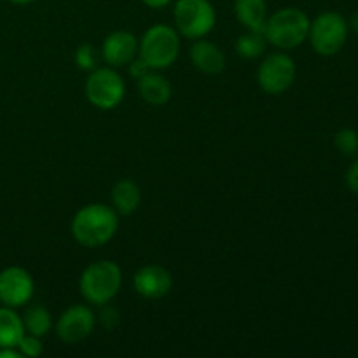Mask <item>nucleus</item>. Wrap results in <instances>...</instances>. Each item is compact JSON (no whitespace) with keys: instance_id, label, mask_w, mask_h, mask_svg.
<instances>
[{"instance_id":"5701e85b","label":"nucleus","mask_w":358,"mask_h":358,"mask_svg":"<svg viewBox=\"0 0 358 358\" xmlns=\"http://www.w3.org/2000/svg\"><path fill=\"white\" fill-rule=\"evenodd\" d=\"M149 72H150L149 65H147V63L143 62L140 56L129 62V73H131V77H135V79H140V77H143L145 73H149Z\"/></svg>"},{"instance_id":"a878e982","label":"nucleus","mask_w":358,"mask_h":358,"mask_svg":"<svg viewBox=\"0 0 358 358\" xmlns=\"http://www.w3.org/2000/svg\"><path fill=\"white\" fill-rule=\"evenodd\" d=\"M23 357L17 348H0V358H20Z\"/></svg>"},{"instance_id":"a211bd4d","label":"nucleus","mask_w":358,"mask_h":358,"mask_svg":"<svg viewBox=\"0 0 358 358\" xmlns=\"http://www.w3.org/2000/svg\"><path fill=\"white\" fill-rule=\"evenodd\" d=\"M23 325L24 332L42 338V336H45L51 331V315H49V311L44 306H31L24 313Z\"/></svg>"},{"instance_id":"b1692460","label":"nucleus","mask_w":358,"mask_h":358,"mask_svg":"<svg viewBox=\"0 0 358 358\" xmlns=\"http://www.w3.org/2000/svg\"><path fill=\"white\" fill-rule=\"evenodd\" d=\"M346 184H348V187L352 189L353 192L358 194V159L350 166L348 173H346Z\"/></svg>"},{"instance_id":"20e7f679","label":"nucleus","mask_w":358,"mask_h":358,"mask_svg":"<svg viewBox=\"0 0 358 358\" xmlns=\"http://www.w3.org/2000/svg\"><path fill=\"white\" fill-rule=\"evenodd\" d=\"M180 55V37L175 28L168 24H154L138 42V56L150 70L168 69Z\"/></svg>"},{"instance_id":"412c9836","label":"nucleus","mask_w":358,"mask_h":358,"mask_svg":"<svg viewBox=\"0 0 358 358\" xmlns=\"http://www.w3.org/2000/svg\"><path fill=\"white\" fill-rule=\"evenodd\" d=\"M336 147L346 156H352L358 150V133L353 129H341L334 138Z\"/></svg>"},{"instance_id":"393cba45","label":"nucleus","mask_w":358,"mask_h":358,"mask_svg":"<svg viewBox=\"0 0 358 358\" xmlns=\"http://www.w3.org/2000/svg\"><path fill=\"white\" fill-rule=\"evenodd\" d=\"M142 2L145 3L147 7H150V9H163V7H166L171 0H142Z\"/></svg>"},{"instance_id":"f257e3e1","label":"nucleus","mask_w":358,"mask_h":358,"mask_svg":"<svg viewBox=\"0 0 358 358\" xmlns=\"http://www.w3.org/2000/svg\"><path fill=\"white\" fill-rule=\"evenodd\" d=\"M119 227L117 212L103 203H93L80 208L72 219V236L86 248L108 243Z\"/></svg>"},{"instance_id":"dca6fc26","label":"nucleus","mask_w":358,"mask_h":358,"mask_svg":"<svg viewBox=\"0 0 358 358\" xmlns=\"http://www.w3.org/2000/svg\"><path fill=\"white\" fill-rule=\"evenodd\" d=\"M142 201L140 187L129 178H122L112 187V203L117 215H131Z\"/></svg>"},{"instance_id":"f8f14e48","label":"nucleus","mask_w":358,"mask_h":358,"mask_svg":"<svg viewBox=\"0 0 358 358\" xmlns=\"http://www.w3.org/2000/svg\"><path fill=\"white\" fill-rule=\"evenodd\" d=\"M135 290L145 299H161L171 290L173 280L163 266H145L133 276Z\"/></svg>"},{"instance_id":"7ed1b4c3","label":"nucleus","mask_w":358,"mask_h":358,"mask_svg":"<svg viewBox=\"0 0 358 358\" xmlns=\"http://www.w3.org/2000/svg\"><path fill=\"white\" fill-rule=\"evenodd\" d=\"M121 283V268L114 261H98L87 266L83 271L79 280V290L87 303L103 306L117 296Z\"/></svg>"},{"instance_id":"aec40b11","label":"nucleus","mask_w":358,"mask_h":358,"mask_svg":"<svg viewBox=\"0 0 358 358\" xmlns=\"http://www.w3.org/2000/svg\"><path fill=\"white\" fill-rule=\"evenodd\" d=\"M76 65L80 70H90L93 72L98 69V52L91 44H83L76 51Z\"/></svg>"},{"instance_id":"6e6552de","label":"nucleus","mask_w":358,"mask_h":358,"mask_svg":"<svg viewBox=\"0 0 358 358\" xmlns=\"http://www.w3.org/2000/svg\"><path fill=\"white\" fill-rule=\"evenodd\" d=\"M296 80V63L285 52H273L262 59L257 83L268 94H283Z\"/></svg>"},{"instance_id":"cd10ccee","label":"nucleus","mask_w":358,"mask_h":358,"mask_svg":"<svg viewBox=\"0 0 358 358\" xmlns=\"http://www.w3.org/2000/svg\"><path fill=\"white\" fill-rule=\"evenodd\" d=\"M352 24H353V28H355V30H358V13L352 17Z\"/></svg>"},{"instance_id":"bb28decb","label":"nucleus","mask_w":358,"mask_h":358,"mask_svg":"<svg viewBox=\"0 0 358 358\" xmlns=\"http://www.w3.org/2000/svg\"><path fill=\"white\" fill-rule=\"evenodd\" d=\"M9 2L17 3V6H27V3H31L34 0H9Z\"/></svg>"},{"instance_id":"39448f33","label":"nucleus","mask_w":358,"mask_h":358,"mask_svg":"<svg viewBox=\"0 0 358 358\" xmlns=\"http://www.w3.org/2000/svg\"><path fill=\"white\" fill-rule=\"evenodd\" d=\"M175 27L191 41L206 37L215 27V9L208 0H177L173 9Z\"/></svg>"},{"instance_id":"f3484780","label":"nucleus","mask_w":358,"mask_h":358,"mask_svg":"<svg viewBox=\"0 0 358 358\" xmlns=\"http://www.w3.org/2000/svg\"><path fill=\"white\" fill-rule=\"evenodd\" d=\"M23 334V318L13 308H0V348H17Z\"/></svg>"},{"instance_id":"0eeeda50","label":"nucleus","mask_w":358,"mask_h":358,"mask_svg":"<svg viewBox=\"0 0 358 358\" xmlns=\"http://www.w3.org/2000/svg\"><path fill=\"white\" fill-rule=\"evenodd\" d=\"M311 45L322 56H332L339 52L348 37V23L338 13H324L310 24Z\"/></svg>"},{"instance_id":"4be33fe9","label":"nucleus","mask_w":358,"mask_h":358,"mask_svg":"<svg viewBox=\"0 0 358 358\" xmlns=\"http://www.w3.org/2000/svg\"><path fill=\"white\" fill-rule=\"evenodd\" d=\"M17 350H20V353L23 357H38L42 353L41 338H37V336L34 334H23V338L17 343Z\"/></svg>"},{"instance_id":"6ab92c4d","label":"nucleus","mask_w":358,"mask_h":358,"mask_svg":"<svg viewBox=\"0 0 358 358\" xmlns=\"http://www.w3.org/2000/svg\"><path fill=\"white\" fill-rule=\"evenodd\" d=\"M266 44H268V41H266L262 31L248 30L247 34L238 37L236 52L245 59H255L264 55Z\"/></svg>"},{"instance_id":"423d86ee","label":"nucleus","mask_w":358,"mask_h":358,"mask_svg":"<svg viewBox=\"0 0 358 358\" xmlns=\"http://www.w3.org/2000/svg\"><path fill=\"white\" fill-rule=\"evenodd\" d=\"M126 84L114 69H94L86 80V96L93 107L112 110L122 101Z\"/></svg>"},{"instance_id":"1a4fd4ad","label":"nucleus","mask_w":358,"mask_h":358,"mask_svg":"<svg viewBox=\"0 0 358 358\" xmlns=\"http://www.w3.org/2000/svg\"><path fill=\"white\" fill-rule=\"evenodd\" d=\"M31 296H34V280L27 269L10 266L0 271V303L3 306H24Z\"/></svg>"},{"instance_id":"9b49d317","label":"nucleus","mask_w":358,"mask_h":358,"mask_svg":"<svg viewBox=\"0 0 358 358\" xmlns=\"http://www.w3.org/2000/svg\"><path fill=\"white\" fill-rule=\"evenodd\" d=\"M138 52V41L131 31L117 30L107 35L101 45V58L110 66L129 65L131 59L136 58Z\"/></svg>"},{"instance_id":"4468645a","label":"nucleus","mask_w":358,"mask_h":358,"mask_svg":"<svg viewBox=\"0 0 358 358\" xmlns=\"http://www.w3.org/2000/svg\"><path fill=\"white\" fill-rule=\"evenodd\" d=\"M138 91L140 96L149 105H154V107H161V105L168 103L171 98V93H173L170 80L161 76V73L154 72H149L143 77H140Z\"/></svg>"},{"instance_id":"f03ea898","label":"nucleus","mask_w":358,"mask_h":358,"mask_svg":"<svg viewBox=\"0 0 358 358\" xmlns=\"http://www.w3.org/2000/svg\"><path fill=\"white\" fill-rule=\"evenodd\" d=\"M310 17L297 7H283L268 17L264 37L278 49H294L303 44L310 34Z\"/></svg>"},{"instance_id":"2eb2a0df","label":"nucleus","mask_w":358,"mask_h":358,"mask_svg":"<svg viewBox=\"0 0 358 358\" xmlns=\"http://www.w3.org/2000/svg\"><path fill=\"white\" fill-rule=\"evenodd\" d=\"M234 14L247 30L264 34L266 21H268L266 0H234Z\"/></svg>"},{"instance_id":"9d476101","label":"nucleus","mask_w":358,"mask_h":358,"mask_svg":"<svg viewBox=\"0 0 358 358\" xmlns=\"http://www.w3.org/2000/svg\"><path fill=\"white\" fill-rule=\"evenodd\" d=\"M94 329V313L84 304H76L63 311L56 324V334L66 345L84 341Z\"/></svg>"},{"instance_id":"ddd939ff","label":"nucleus","mask_w":358,"mask_h":358,"mask_svg":"<svg viewBox=\"0 0 358 358\" xmlns=\"http://www.w3.org/2000/svg\"><path fill=\"white\" fill-rule=\"evenodd\" d=\"M189 55H191L192 65L206 76H217L226 66V56H224L222 49L205 38H198L192 44Z\"/></svg>"}]
</instances>
